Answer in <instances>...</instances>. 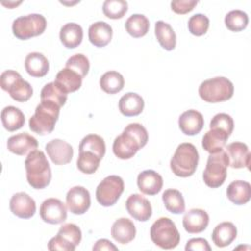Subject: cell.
Masks as SVG:
<instances>
[{"instance_id": "6da1fadb", "label": "cell", "mask_w": 251, "mask_h": 251, "mask_svg": "<svg viewBox=\"0 0 251 251\" xmlns=\"http://www.w3.org/2000/svg\"><path fill=\"white\" fill-rule=\"evenodd\" d=\"M147 141L148 132L146 128L141 124L131 123L115 138L113 152L119 159L127 160L132 158L139 149L144 147Z\"/></svg>"}, {"instance_id": "7a4b0ae2", "label": "cell", "mask_w": 251, "mask_h": 251, "mask_svg": "<svg viewBox=\"0 0 251 251\" xmlns=\"http://www.w3.org/2000/svg\"><path fill=\"white\" fill-rule=\"evenodd\" d=\"M26 179L28 184L35 189H43L50 183L52 173L44 152L31 151L25 161Z\"/></svg>"}, {"instance_id": "3957f363", "label": "cell", "mask_w": 251, "mask_h": 251, "mask_svg": "<svg viewBox=\"0 0 251 251\" xmlns=\"http://www.w3.org/2000/svg\"><path fill=\"white\" fill-rule=\"evenodd\" d=\"M60 108L61 107L54 102L41 100L36 106L34 114L28 121L29 128L39 135L51 133L58 121Z\"/></svg>"}, {"instance_id": "277c9868", "label": "cell", "mask_w": 251, "mask_h": 251, "mask_svg": "<svg viewBox=\"0 0 251 251\" xmlns=\"http://www.w3.org/2000/svg\"><path fill=\"white\" fill-rule=\"evenodd\" d=\"M199 154L196 147L189 142L180 143L173 155L170 167L172 172L180 177L192 176L197 168Z\"/></svg>"}, {"instance_id": "5b68a950", "label": "cell", "mask_w": 251, "mask_h": 251, "mask_svg": "<svg viewBox=\"0 0 251 251\" xmlns=\"http://www.w3.org/2000/svg\"><path fill=\"white\" fill-rule=\"evenodd\" d=\"M234 87L232 82L224 76H217L204 80L198 88L199 96L208 103H219L230 99Z\"/></svg>"}, {"instance_id": "8992f818", "label": "cell", "mask_w": 251, "mask_h": 251, "mask_svg": "<svg viewBox=\"0 0 251 251\" xmlns=\"http://www.w3.org/2000/svg\"><path fill=\"white\" fill-rule=\"evenodd\" d=\"M150 237L153 243L162 249H173L176 247L180 240V234L175 223L162 217L153 223L150 228Z\"/></svg>"}, {"instance_id": "52a82bcc", "label": "cell", "mask_w": 251, "mask_h": 251, "mask_svg": "<svg viewBox=\"0 0 251 251\" xmlns=\"http://www.w3.org/2000/svg\"><path fill=\"white\" fill-rule=\"evenodd\" d=\"M228 166V156L224 149L210 154L203 172L205 184L211 188H217L223 185L226 178V169Z\"/></svg>"}, {"instance_id": "ba28073f", "label": "cell", "mask_w": 251, "mask_h": 251, "mask_svg": "<svg viewBox=\"0 0 251 251\" xmlns=\"http://www.w3.org/2000/svg\"><path fill=\"white\" fill-rule=\"evenodd\" d=\"M0 86L17 102L27 101L33 93L32 86L29 82L25 80L22 75L14 70H7L1 74Z\"/></svg>"}, {"instance_id": "9c48e42d", "label": "cell", "mask_w": 251, "mask_h": 251, "mask_svg": "<svg viewBox=\"0 0 251 251\" xmlns=\"http://www.w3.org/2000/svg\"><path fill=\"white\" fill-rule=\"evenodd\" d=\"M46 19L40 14H29L17 18L12 25L13 34L21 39L26 40L40 35L46 28Z\"/></svg>"}, {"instance_id": "30bf717a", "label": "cell", "mask_w": 251, "mask_h": 251, "mask_svg": "<svg viewBox=\"0 0 251 251\" xmlns=\"http://www.w3.org/2000/svg\"><path fill=\"white\" fill-rule=\"evenodd\" d=\"M81 241V230L75 224L63 225L57 235L48 242V249L51 251H74Z\"/></svg>"}, {"instance_id": "8fae6325", "label": "cell", "mask_w": 251, "mask_h": 251, "mask_svg": "<svg viewBox=\"0 0 251 251\" xmlns=\"http://www.w3.org/2000/svg\"><path fill=\"white\" fill-rule=\"evenodd\" d=\"M125 184L121 176L112 175L106 176L96 188V199L104 207H110L116 204L124 192Z\"/></svg>"}, {"instance_id": "7c38bea8", "label": "cell", "mask_w": 251, "mask_h": 251, "mask_svg": "<svg viewBox=\"0 0 251 251\" xmlns=\"http://www.w3.org/2000/svg\"><path fill=\"white\" fill-rule=\"evenodd\" d=\"M39 214L41 219L48 224L57 225L64 223L67 219V207L57 198H48L40 206Z\"/></svg>"}, {"instance_id": "4fadbf2b", "label": "cell", "mask_w": 251, "mask_h": 251, "mask_svg": "<svg viewBox=\"0 0 251 251\" xmlns=\"http://www.w3.org/2000/svg\"><path fill=\"white\" fill-rule=\"evenodd\" d=\"M66 204L71 213L82 215L90 207V193L83 186H74L66 195Z\"/></svg>"}, {"instance_id": "5bb4252c", "label": "cell", "mask_w": 251, "mask_h": 251, "mask_svg": "<svg viewBox=\"0 0 251 251\" xmlns=\"http://www.w3.org/2000/svg\"><path fill=\"white\" fill-rule=\"evenodd\" d=\"M45 150L53 164L61 166L70 163L73 159L74 149L70 143L65 140L55 138L45 145Z\"/></svg>"}, {"instance_id": "9a60e30c", "label": "cell", "mask_w": 251, "mask_h": 251, "mask_svg": "<svg viewBox=\"0 0 251 251\" xmlns=\"http://www.w3.org/2000/svg\"><path fill=\"white\" fill-rule=\"evenodd\" d=\"M126 207L128 214L136 221L146 222L152 216L151 204L141 194L134 193L129 195L126 201Z\"/></svg>"}, {"instance_id": "2e32d148", "label": "cell", "mask_w": 251, "mask_h": 251, "mask_svg": "<svg viewBox=\"0 0 251 251\" xmlns=\"http://www.w3.org/2000/svg\"><path fill=\"white\" fill-rule=\"evenodd\" d=\"M10 210L21 219H29L35 214V201L25 192H17L10 199Z\"/></svg>"}, {"instance_id": "e0dca14e", "label": "cell", "mask_w": 251, "mask_h": 251, "mask_svg": "<svg viewBox=\"0 0 251 251\" xmlns=\"http://www.w3.org/2000/svg\"><path fill=\"white\" fill-rule=\"evenodd\" d=\"M38 147V142L32 135L22 132L13 135L8 138L7 148L11 153L19 156H25L29 154L31 151L36 150Z\"/></svg>"}, {"instance_id": "ac0fdd59", "label": "cell", "mask_w": 251, "mask_h": 251, "mask_svg": "<svg viewBox=\"0 0 251 251\" xmlns=\"http://www.w3.org/2000/svg\"><path fill=\"white\" fill-rule=\"evenodd\" d=\"M182 225L189 233L202 232L209 225V215L203 209H191L184 214Z\"/></svg>"}, {"instance_id": "d6986e66", "label": "cell", "mask_w": 251, "mask_h": 251, "mask_svg": "<svg viewBox=\"0 0 251 251\" xmlns=\"http://www.w3.org/2000/svg\"><path fill=\"white\" fill-rule=\"evenodd\" d=\"M226 152L228 156L229 166L231 168H249L250 152L245 143L239 141L231 142L226 146Z\"/></svg>"}, {"instance_id": "ffe728a7", "label": "cell", "mask_w": 251, "mask_h": 251, "mask_svg": "<svg viewBox=\"0 0 251 251\" xmlns=\"http://www.w3.org/2000/svg\"><path fill=\"white\" fill-rule=\"evenodd\" d=\"M137 186L146 195H155L163 187V177L153 170H145L137 176Z\"/></svg>"}, {"instance_id": "44dd1931", "label": "cell", "mask_w": 251, "mask_h": 251, "mask_svg": "<svg viewBox=\"0 0 251 251\" xmlns=\"http://www.w3.org/2000/svg\"><path fill=\"white\" fill-rule=\"evenodd\" d=\"M204 126L202 114L196 110H187L178 118V126L185 135H195L199 133Z\"/></svg>"}, {"instance_id": "7402d4cb", "label": "cell", "mask_w": 251, "mask_h": 251, "mask_svg": "<svg viewBox=\"0 0 251 251\" xmlns=\"http://www.w3.org/2000/svg\"><path fill=\"white\" fill-rule=\"evenodd\" d=\"M136 228L134 224L127 218L116 220L111 227L112 237L121 244H127L134 239Z\"/></svg>"}, {"instance_id": "603a6c76", "label": "cell", "mask_w": 251, "mask_h": 251, "mask_svg": "<svg viewBox=\"0 0 251 251\" xmlns=\"http://www.w3.org/2000/svg\"><path fill=\"white\" fill-rule=\"evenodd\" d=\"M112 36L113 29L111 25L105 22H95L88 28L89 41L96 47H104L109 44Z\"/></svg>"}, {"instance_id": "cb8c5ba5", "label": "cell", "mask_w": 251, "mask_h": 251, "mask_svg": "<svg viewBox=\"0 0 251 251\" xmlns=\"http://www.w3.org/2000/svg\"><path fill=\"white\" fill-rule=\"evenodd\" d=\"M228 137L229 134L221 128H210L202 138V146L210 154L216 153L223 150Z\"/></svg>"}, {"instance_id": "d4e9b609", "label": "cell", "mask_w": 251, "mask_h": 251, "mask_svg": "<svg viewBox=\"0 0 251 251\" xmlns=\"http://www.w3.org/2000/svg\"><path fill=\"white\" fill-rule=\"evenodd\" d=\"M25 68L29 75L42 77L49 71V62L42 53L31 52L25 59Z\"/></svg>"}, {"instance_id": "484cf974", "label": "cell", "mask_w": 251, "mask_h": 251, "mask_svg": "<svg viewBox=\"0 0 251 251\" xmlns=\"http://www.w3.org/2000/svg\"><path fill=\"white\" fill-rule=\"evenodd\" d=\"M144 108L143 98L134 92H127L119 101V110L126 117H133L141 114Z\"/></svg>"}, {"instance_id": "4316f807", "label": "cell", "mask_w": 251, "mask_h": 251, "mask_svg": "<svg viewBox=\"0 0 251 251\" xmlns=\"http://www.w3.org/2000/svg\"><path fill=\"white\" fill-rule=\"evenodd\" d=\"M237 235L236 226L230 222H223L216 226L212 232V240L218 247L228 246Z\"/></svg>"}, {"instance_id": "83f0119b", "label": "cell", "mask_w": 251, "mask_h": 251, "mask_svg": "<svg viewBox=\"0 0 251 251\" xmlns=\"http://www.w3.org/2000/svg\"><path fill=\"white\" fill-rule=\"evenodd\" d=\"M226 196L235 205L246 204L251 197V185L244 180H234L226 188Z\"/></svg>"}, {"instance_id": "f1b7e54d", "label": "cell", "mask_w": 251, "mask_h": 251, "mask_svg": "<svg viewBox=\"0 0 251 251\" xmlns=\"http://www.w3.org/2000/svg\"><path fill=\"white\" fill-rule=\"evenodd\" d=\"M83 37L82 27L75 23H68L60 29V40L66 48L73 49L77 47Z\"/></svg>"}, {"instance_id": "f546056e", "label": "cell", "mask_w": 251, "mask_h": 251, "mask_svg": "<svg viewBox=\"0 0 251 251\" xmlns=\"http://www.w3.org/2000/svg\"><path fill=\"white\" fill-rule=\"evenodd\" d=\"M55 82L67 93L75 92L80 88L82 77L71 69L64 68L58 72L55 77Z\"/></svg>"}, {"instance_id": "4dcf8cb0", "label": "cell", "mask_w": 251, "mask_h": 251, "mask_svg": "<svg viewBox=\"0 0 251 251\" xmlns=\"http://www.w3.org/2000/svg\"><path fill=\"white\" fill-rule=\"evenodd\" d=\"M1 121L8 131H15L25 125V115L19 108L7 106L1 112Z\"/></svg>"}, {"instance_id": "1f68e13d", "label": "cell", "mask_w": 251, "mask_h": 251, "mask_svg": "<svg viewBox=\"0 0 251 251\" xmlns=\"http://www.w3.org/2000/svg\"><path fill=\"white\" fill-rule=\"evenodd\" d=\"M155 35L160 45L168 51L174 50L176 44V36L173 27L164 21L155 24Z\"/></svg>"}, {"instance_id": "d6a6232c", "label": "cell", "mask_w": 251, "mask_h": 251, "mask_svg": "<svg viewBox=\"0 0 251 251\" xmlns=\"http://www.w3.org/2000/svg\"><path fill=\"white\" fill-rule=\"evenodd\" d=\"M149 20L142 14L131 15L125 24L126 30L134 38L144 36L149 30Z\"/></svg>"}, {"instance_id": "836d02e7", "label": "cell", "mask_w": 251, "mask_h": 251, "mask_svg": "<svg viewBox=\"0 0 251 251\" xmlns=\"http://www.w3.org/2000/svg\"><path fill=\"white\" fill-rule=\"evenodd\" d=\"M99 83L104 92L108 94H115L124 88L125 79L120 73L116 71H109L102 75Z\"/></svg>"}, {"instance_id": "e575fe53", "label": "cell", "mask_w": 251, "mask_h": 251, "mask_svg": "<svg viewBox=\"0 0 251 251\" xmlns=\"http://www.w3.org/2000/svg\"><path fill=\"white\" fill-rule=\"evenodd\" d=\"M162 200L166 209L173 214H182L185 211L183 196L177 189H167L162 195Z\"/></svg>"}, {"instance_id": "d590c367", "label": "cell", "mask_w": 251, "mask_h": 251, "mask_svg": "<svg viewBox=\"0 0 251 251\" xmlns=\"http://www.w3.org/2000/svg\"><path fill=\"white\" fill-rule=\"evenodd\" d=\"M79 152L90 151L96 154L101 160L106 152V145L104 139L98 134H88L84 136L78 146Z\"/></svg>"}, {"instance_id": "8d00e7d4", "label": "cell", "mask_w": 251, "mask_h": 251, "mask_svg": "<svg viewBox=\"0 0 251 251\" xmlns=\"http://www.w3.org/2000/svg\"><path fill=\"white\" fill-rule=\"evenodd\" d=\"M67 98L68 93L65 92L55 81L45 84L40 92V100L54 102L60 107L65 105Z\"/></svg>"}, {"instance_id": "74e56055", "label": "cell", "mask_w": 251, "mask_h": 251, "mask_svg": "<svg viewBox=\"0 0 251 251\" xmlns=\"http://www.w3.org/2000/svg\"><path fill=\"white\" fill-rule=\"evenodd\" d=\"M100 161L101 159L96 154L90 151H81L76 160V167L81 173L92 175L97 171Z\"/></svg>"}, {"instance_id": "f35d334b", "label": "cell", "mask_w": 251, "mask_h": 251, "mask_svg": "<svg viewBox=\"0 0 251 251\" xmlns=\"http://www.w3.org/2000/svg\"><path fill=\"white\" fill-rule=\"evenodd\" d=\"M248 16L241 10H232L225 17V25L230 31H241L248 25Z\"/></svg>"}, {"instance_id": "ab89813d", "label": "cell", "mask_w": 251, "mask_h": 251, "mask_svg": "<svg viewBox=\"0 0 251 251\" xmlns=\"http://www.w3.org/2000/svg\"><path fill=\"white\" fill-rule=\"evenodd\" d=\"M102 9L107 18L113 20L122 19L127 12V2L125 0H106Z\"/></svg>"}, {"instance_id": "60d3db41", "label": "cell", "mask_w": 251, "mask_h": 251, "mask_svg": "<svg viewBox=\"0 0 251 251\" xmlns=\"http://www.w3.org/2000/svg\"><path fill=\"white\" fill-rule=\"evenodd\" d=\"M210 21L207 16L203 14H195L188 20V30L191 34L201 36L205 34L209 28Z\"/></svg>"}, {"instance_id": "b9f144b4", "label": "cell", "mask_w": 251, "mask_h": 251, "mask_svg": "<svg viewBox=\"0 0 251 251\" xmlns=\"http://www.w3.org/2000/svg\"><path fill=\"white\" fill-rule=\"evenodd\" d=\"M89 61L83 54H75L68 59L65 68L71 69L77 73L82 78L88 74L89 71Z\"/></svg>"}, {"instance_id": "7bdbcfd3", "label": "cell", "mask_w": 251, "mask_h": 251, "mask_svg": "<svg viewBox=\"0 0 251 251\" xmlns=\"http://www.w3.org/2000/svg\"><path fill=\"white\" fill-rule=\"evenodd\" d=\"M209 126L210 128H221L230 135L233 130V120L229 115L226 113H219L213 117Z\"/></svg>"}, {"instance_id": "ee69618b", "label": "cell", "mask_w": 251, "mask_h": 251, "mask_svg": "<svg viewBox=\"0 0 251 251\" xmlns=\"http://www.w3.org/2000/svg\"><path fill=\"white\" fill-rule=\"evenodd\" d=\"M197 4L196 0H176L171 2V8L175 13L183 15L192 11Z\"/></svg>"}, {"instance_id": "f6af8a7d", "label": "cell", "mask_w": 251, "mask_h": 251, "mask_svg": "<svg viewBox=\"0 0 251 251\" xmlns=\"http://www.w3.org/2000/svg\"><path fill=\"white\" fill-rule=\"evenodd\" d=\"M185 250L188 251V250H193V251H197V250H200V251H210L211 250V247L208 243V241L204 238H201V237H198V238H191L189 239L187 242H186V245H185Z\"/></svg>"}, {"instance_id": "bcb514c9", "label": "cell", "mask_w": 251, "mask_h": 251, "mask_svg": "<svg viewBox=\"0 0 251 251\" xmlns=\"http://www.w3.org/2000/svg\"><path fill=\"white\" fill-rule=\"evenodd\" d=\"M92 249H93V251H98V250H110V251L114 250V251H117L118 247L115 246L110 240L102 238V239H99L95 242Z\"/></svg>"}]
</instances>
